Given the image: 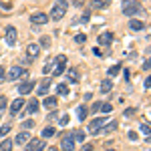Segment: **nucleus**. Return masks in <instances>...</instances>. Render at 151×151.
Masks as SVG:
<instances>
[{
  "label": "nucleus",
  "mask_w": 151,
  "mask_h": 151,
  "mask_svg": "<svg viewBox=\"0 0 151 151\" xmlns=\"http://www.w3.org/2000/svg\"><path fill=\"white\" fill-rule=\"evenodd\" d=\"M28 139H30V133H28V131H20V133L16 135L14 143H16V145H24V143H26Z\"/></svg>",
  "instance_id": "17"
},
{
  "label": "nucleus",
  "mask_w": 151,
  "mask_h": 151,
  "mask_svg": "<svg viewBox=\"0 0 151 151\" xmlns=\"http://www.w3.org/2000/svg\"><path fill=\"white\" fill-rule=\"evenodd\" d=\"M60 149L63 151H75V141L70 137V133L63 135V139H60Z\"/></svg>",
  "instance_id": "8"
},
{
  "label": "nucleus",
  "mask_w": 151,
  "mask_h": 151,
  "mask_svg": "<svg viewBox=\"0 0 151 151\" xmlns=\"http://www.w3.org/2000/svg\"><path fill=\"white\" fill-rule=\"evenodd\" d=\"M0 117H2V113H0Z\"/></svg>",
  "instance_id": "48"
},
{
  "label": "nucleus",
  "mask_w": 151,
  "mask_h": 151,
  "mask_svg": "<svg viewBox=\"0 0 151 151\" xmlns=\"http://www.w3.org/2000/svg\"><path fill=\"white\" fill-rule=\"evenodd\" d=\"M6 105H8V101H6V97L2 95V97H0V113H2V111L6 109Z\"/></svg>",
  "instance_id": "35"
},
{
  "label": "nucleus",
  "mask_w": 151,
  "mask_h": 151,
  "mask_svg": "<svg viewBox=\"0 0 151 151\" xmlns=\"http://www.w3.org/2000/svg\"><path fill=\"white\" fill-rule=\"evenodd\" d=\"M65 73H67V81H69V83H79V79H81L77 69H67Z\"/></svg>",
  "instance_id": "16"
},
{
  "label": "nucleus",
  "mask_w": 151,
  "mask_h": 151,
  "mask_svg": "<svg viewBox=\"0 0 151 151\" xmlns=\"http://www.w3.org/2000/svg\"><path fill=\"white\" fill-rule=\"evenodd\" d=\"M107 151H115V149H107Z\"/></svg>",
  "instance_id": "47"
},
{
  "label": "nucleus",
  "mask_w": 151,
  "mask_h": 151,
  "mask_svg": "<svg viewBox=\"0 0 151 151\" xmlns=\"http://www.w3.org/2000/svg\"><path fill=\"white\" fill-rule=\"evenodd\" d=\"M57 121H58V125H63V127H65V125L69 123V115H63V117H58Z\"/></svg>",
  "instance_id": "34"
},
{
  "label": "nucleus",
  "mask_w": 151,
  "mask_h": 151,
  "mask_svg": "<svg viewBox=\"0 0 151 151\" xmlns=\"http://www.w3.org/2000/svg\"><path fill=\"white\" fill-rule=\"evenodd\" d=\"M24 151H45V141L42 139H28Z\"/></svg>",
  "instance_id": "6"
},
{
  "label": "nucleus",
  "mask_w": 151,
  "mask_h": 151,
  "mask_svg": "<svg viewBox=\"0 0 151 151\" xmlns=\"http://www.w3.org/2000/svg\"><path fill=\"white\" fill-rule=\"evenodd\" d=\"M57 105H58V99H57V97H47V99L42 101V107H45V109H48V111H55V109H57Z\"/></svg>",
  "instance_id": "15"
},
{
  "label": "nucleus",
  "mask_w": 151,
  "mask_h": 151,
  "mask_svg": "<svg viewBox=\"0 0 151 151\" xmlns=\"http://www.w3.org/2000/svg\"><path fill=\"white\" fill-rule=\"evenodd\" d=\"M99 111H103V113H111V111H113V107H111L109 103H101V109H99Z\"/></svg>",
  "instance_id": "32"
},
{
  "label": "nucleus",
  "mask_w": 151,
  "mask_h": 151,
  "mask_svg": "<svg viewBox=\"0 0 151 151\" xmlns=\"http://www.w3.org/2000/svg\"><path fill=\"white\" fill-rule=\"evenodd\" d=\"M99 109H101V101H97V103H93V107H91V111H93V113H99Z\"/></svg>",
  "instance_id": "38"
},
{
  "label": "nucleus",
  "mask_w": 151,
  "mask_h": 151,
  "mask_svg": "<svg viewBox=\"0 0 151 151\" xmlns=\"http://www.w3.org/2000/svg\"><path fill=\"white\" fill-rule=\"evenodd\" d=\"M111 87H113L111 79H105V81L101 83V93H109V91H111Z\"/></svg>",
  "instance_id": "24"
},
{
  "label": "nucleus",
  "mask_w": 151,
  "mask_h": 151,
  "mask_svg": "<svg viewBox=\"0 0 151 151\" xmlns=\"http://www.w3.org/2000/svg\"><path fill=\"white\" fill-rule=\"evenodd\" d=\"M24 105H26V101H24V99H14V101L10 103V115H12V117L18 115V113L22 111Z\"/></svg>",
  "instance_id": "12"
},
{
  "label": "nucleus",
  "mask_w": 151,
  "mask_h": 151,
  "mask_svg": "<svg viewBox=\"0 0 151 151\" xmlns=\"http://www.w3.org/2000/svg\"><path fill=\"white\" fill-rule=\"evenodd\" d=\"M85 40H87V36H85V35H77V36H75V42H77V45H83Z\"/></svg>",
  "instance_id": "37"
},
{
  "label": "nucleus",
  "mask_w": 151,
  "mask_h": 151,
  "mask_svg": "<svg viewBox=\"0 0 151 151\" xmlns=\"http://www.w3.org/2000/svg\"><path fill=\"white\" fill-rule=\"evenodd\" d=\"M6 133H10V125H2L0 127V137H4Z\"/></svg>",
  "instance_id": "36"
},
{
  "label": "nucleus",
  "mask_w": 151,
  "mask_h": 151,
  "mask_svg": "<svg viewBox=\"0 0 151 151\" xmlns=\"http://www.w3.org/2000/svg\"><path fill=\"white\" fill-rule=\"evenodd\" d=\"M77 117H79V121H85V117H87V107L85 105L77 107Z\"/></svg>",
  "instance_id": "25"
},
{
  "label": "nucleus",
  "mask_w": 151,
  "mask_h": 151,
  "mask_svg": "<svg viewBox=\"0 0 151 151\" xmlns=\"http://www.w3.org/2000/svg\"><path fill=\"white\" fill-rule=\"evenodd\" d=\"M81 151H93V145L87 143V145H83V147H81Z\"/></svg>",
  "instance_id": "43"
},
{
  "label": "nucleus",
  "mask_w": 151,
  "mask_h": 151,
  "mask_svg": "<svg viewBox=\"0 0 151 151\" xmlns=\"http://www.w3.org/2000/svg\"><path fill=\"white\" fill-rule=\"evenodd\" d=\"M35 87H36V81H35V79L24 81V83H20V85H18V93H20V95H28L32 89H35Z\"/></svg>",
  "instance_id": "11"
},
{
  "label": "nucleus",
  "mask_w": 151,
  "mask_h": 151,
  "mask_svg": "<svg viewBox=\"0 0 151 151\" xmlns=\"http://www.w3.org/2000/svg\"><path fill=\"white\" fill-rule=\"evenodd\" d=\"M73 4H75V6H77V8H79V6H83V4H85V0H75V2H73Z\"/></svg>",
  "instance_id": "45"
},
{
  "label": "nucleus",
  "mask_w": 151,
  "mask_h": 151,
  "mask_svg": "<svg viewBox=\"0 0 151 151\" xmlns=\"http://www.w3.org/2000/svg\"><path fill=\"white\" fill-rule=\"evenodd\" d=\"M139 12H141L139 2H125V4H123V14H125V16H137Z\"/></svg>",
  "instance_id": "4"
},
{
  "label": "nucleus",
  "mask_w": 151,
  "mask_h": 151,
  "mask_svg": "<svg viewBox=\"0 0 151 151\" xmlns=\"http://www.w3.org/2000/svg\"><path fill=\"white\" fill-rule=\"evenodd\" d=\"M109 4H111V0H93V2H91V6H93V8H99V10L107 8Z\"/></svg>",
  "instance_id": "21"
},
{
  "label": "nucleus",
  "mask_w": 151,
  "mask_h": 151,
  "mask_svg": "<svg viewBox=\"0 0 151 151\" xmlns=\"http://www.w3.org/2000/svg\"><path fill=\"white\" fill-rule=\"evenodd\" d=\"M129 28H131V30H135V32H137V30H143V28H145V22L139 20V18H133V20L129 22Z\"/></svg>",
  "instance_id": "18"
},
{
  "label": "nucleus",
  "mask_w": 151,
  "mask_h": 151,
  "mask_svg": "<svg viewBox=\"0 0 151 151\" xmlns=\"http://www.w3.org/2000/svg\"><path fill=\"white\" fill-rule=\"evenodd\" d=\"M50 69H52V60H47L45 67H42V73H45V75H50Z\"/></svg>",
  "instance_id": "30"
},
{
  "label": "nucleus",
  "mask_w": 151,
  "mask_h": 151,
  "mask_svg": "<svg viewBox=\"0 0 151 151\" xmlns=\"http://www.w3.org/2000/svg\"><path fill=\"white\" fill-rule=\"evenodd\" d=\"M38 47H45V48L50 47V40H48V36H42V38H40V45H38Z\"/></svg>",
  "instance_id": "33"
},
{
  "label": "nucleus",
  "mask_w": 151,
  "mask_h": 151,
  "mask_svg": "<svg viewBox=\"0 0 151 151\" xmlns=\"http://www.w3.org/2000/svg\"><path fill=\"white\" fill-rule=\"evenodd\" d=\"M48 121H57V111H50L48 113Z\"/></svg>",
  "instance_id": "42"
},
{
  "label": "nucleus",
  "mask_w": 151,
  "mask_h": 151,
  "mask_svg": "<svg viewBox=\"0 0 151 151\" xmlns=\"http://www.w3.org/2000/svg\"><path fill=\"white\" fill-rule=\"evenodd\" d=\"M117 129V121H111V123H107L105 127H101L97 133H101V135H105V133H111V131H115Z\"/></svg>",
  "instance_id": "20"
},
{
  "label": "nucleus",
  "mask_w": 151,
  "mask_h": 151,
  "mask_svg": "<svg viewBox=\"0 0 151 151\" xmlns=\"http://www.w3.org/2000/svg\"><path fill=\"white\" fill-rule=\"evenodd\" d=\"M70 137H73V141H79V143H83V141H85V131L77 129V131H73V133H70Z\"/></svg>",
  "instance_id": "22"
},
{
  "label": "nucleus",
  "mask_w": 151,
  "mask_h": 151,
  "mask_svg": "<svg viewBox=\"0 0 151 151\" xmlns=\"http://www.w3.org/2000/svg\"><path fill=\"white\" fill-rule=\"evenodd\" d=\"M137 113V109H125V117H131V115H135Z\"/></svg>",
  "instance_id": "41"
},
{
  "label": "nucleus",
  "mask_w": 151,
  "mask_h": 151,
  "mask_svg": "<svg viewBox=\"0 0 151 151\" xmlns=\"http://www.w3.org/2000/svg\"><path fill=\"white\" fill-rule=\"evenodd\" d=\"M4 36H6V45H8V47H14V45H16V40H18V32H16V28H14V26H6Z\"/></svg>",
  "instance_id": "5"
},
{
  "label": "nucleus",
  "mask_w": 151,
  "mask_h": 151,
  "mask_svg": "<svg viewBox=\"0 0 151 151\" xmlns=\"http://www.w3.org/2000/svg\"><path fill=\"white\" fill-rule=\"evenodd\" d=\"M141 133L149 139V123H141Z\"/></svg>",
  "instance_id": "31"
},
{
  "label": "nucleus",
  "mask_w": 151,
  "mask_h": 151,
  "mask_svg": "<svg viewBox=\"0 0 151 151\" xmlns=\"http://www.w3.org/2000/svg\"><path fill=\"white\" fill-rule=\"evenodd\" d=\"M4 79H6V69H4V67H0V83L4 81Z\"/></svg>",
  "instance_id": "40"
},
{
  "label": "nucleus",
  "mask_w": 151,
  "mask_h": 151,
  "mask_svg": "<svg viewBox=\"0 0 151 151\" xmlns=\"http://www.w3.org/2000/svg\"><path fill=\"white\" fill-rule=\"evenodd\" d=\"M12 145H14V143H12L10 139H4L0 143V151H12Z\"/></svg>",
  "instance_id": "26"
},
{
  "label": "nucleus",
  "mask_w": 151,
  "mask_h": 151,
  "mask_svg": "<svg viewBox=\"0 0 151 151\" xmlns=\"http://www.w3.org/2000/svg\"><path fill=\"white\" fill-rule=\"evenodd\" d=\"M119 70H121V65H113V67H111V69L107 70V73H109V77H115V75L119 73Z\"/></svg>",
  "instance_id": "29"
},
{
  "label": "nucleus",
  "mask_w": 151,
  "mask_h": 151,
  "mask_svg": "<svg viewBox=\"0 0 151 151\" xmlns=\"http://www.w3.org/2000/svg\"><path fill=\"white\" fill-rule=\"evenodd\" d=\"M24 107H26L24 115H35L36 111H38V107H40V105H38V101H36V99H30V101L24 105Z\"/></svg>",
  "instance_id": "13"
},
{
  "label": "nucleus",
  "mask_w": 151,
  "mask_h": 151,
  "mask_svg": "<svg viewBox=\"0 0 151 151\" xmlns=\"http://www.w3.org/2000/svg\"><path fill=\"white\" fill-rule=\"evenodd\" d=\"M48 151H57V147H48Z\"/></svg>",
  "instance_id": "46"
},
{
  "label": "nucleus",
  "mask_w": 151,
  "mask_h": 151,
  "mask_svg": "<svg viewBox=\"0 0 151 151\" xmlns=\"http://www.w3.org/2000/svg\"><path fill=\"white\" fill-rule=\"evenodd\" d=\"M55 133H57V131H55V127H45V129H42V137H45V139L55 137Z\"/></svg>",
  "instance_id": "27"
},
{
  "label": "nucleus",
  "mask_w": 151,
  "mask_h": 151,
  "mask_svg": "<svg viewBox=\"0 0 151 151\" xmlns=\"http://www.w3.org/2000/svg\"><path fill=\"white\" fill-rule=\"evenodd\" d=\"M129 139H131V141H137V133H135V131H129Z\"/></svg>",
  "instance_id": "44"
},
{
  "label": "nucleus",
  "mask_w": 151,
  "mask_h": 151,
  "mask_svg": "<svg viewBox=\"0 0 151 151\" xmlns=\"http://www.w3.org/2000/svg\"><path fill=\"white\" fill-rule=\"evenodd\" d=\"M89 18H91V12H89V10H85V12H83V16H81V20H77V22L87 24V22H89Z\"/></svg>",
  "instance_id": "28"
},
{
  "label": "nucleus",
  "mask_w": 151,
  "mask_h": 151,
  "mask_svg": "<svg viewBox=\"0 0 151 151\" xmlns=\"http://www.w3.org/2000/svg\"><path fill=\"white\" fill-rule=\"evenodd\" d=\"M57 93L63 95V97H67V95H69V87H67L65 83H58L57 85Z\"/></svg>",
  "instance_id": "23"
},
{
  "label": "nucleus",
  "mask_w": 151,
  "mask_h": 151,
  "mask_svg": "<svg viewBox=\"0 0 151 151\" xmlns=\"http://www.w3.org/2000/svg\"><path fill=\"white\" fill-rule=\"evenodd\" d=\"M67 8H69V2L67 0H57L55 6H52V10H50V18L52 20H60L67 14Z\"/></svg>",
  "instance_id": "1"
},
{
  "label": "nucleus",
  "mask_w": 151,
  "mask_h": 151,
  "mask_svg": "<svg viewBox=\"0 0 151 151\" xmlns=\"http://www.w3.org/2000/svg\"><path fill=\"white\" fill-rule=\"evenodd\" d=\"M32 125H35V121H24V123H22L24 131H26V129H32Z\"/></svg>",
  "instance_id": "39"
},
{
  "label": "nucleus",
  "mask_w": 151,
  "mask_h": 151,
  "mask_svg": "<svg viewBox=\"0 0 151 151\" xmlns=\"http://www.w3.org/2000/svg\"><path fill=\"white\" fill-rule=\"evenodd\" d=\"M97 42H99L101 47H109V45L113 42V32H103V35L97 38Z\"/></svg>",
  "instance_id": "14"
},
{
  "label": "nucleus",
  "mask_w": 151,
  "mask_h": 151,
  "mask_svg": "<svg viewBox=\"0 0 151 151\" xmlns=\"http://www.w3.org/2000/svg\"><path fill=\"white\" fill-rule=\"evenodd\" d=\"M48 89H50V79H45V81L38 85V89H36V93L38 95H47Z\"/></svg>",
  "instance_id": "19"
},
{
  "label": "nucleus",
  "mask_w": 151,
  "mask_h": 151,
  "mask_svg": "<svg viewBox=\"0 0 151 151\" xmlns=\"http://www.w3.org/2000/svg\"><path fill=\"white\" fill-rule=\"evenodd\" d=\"M28 77V70L24 67H12L8 73H6V79L8 81H18V79H26Z\"/></svg>",
  "instance_id": "3"
},
{
  "label": "nucleus",
  "mask_w": 151,
  "mask_h": 151,
  "mask_svg": "<svg viewBox=\"0 0 151 151\" xmlns=\"http://www.w3.org/2000/svg\"><path fill=\"white\" fill-rule=\"evenodd\" d=\"M30 22L35 24V26H42V24L48 22V16L45 12H35V14H30Z\"/></svg>",
  "instance_id": "7"
},
{
  "label": "nucleus",
  "mask_w": 151,
  "mask_h": 151,
  "mask_svg": "<svg viewBox=\"0 0 151 151\" xmlns=\"http://www.w3.org/2000/svg\"><path fill=\"white\" fill-rule=\"evenodd\" d=\"M67 70V57L65 55H60L52 60V69H50V75L52 77H58V75H63Z\"/></svg>",
  "instance_id": "2"
},
{
  "label": "nucleus",
  "mask_w": 151,
  "mask_h": 151,
  "mask_svg": "<svg viewBox=\"0 0 151 151\" xmlns=\"http://www.w3.org/2000/svg\"><path fill=\"white\" fill-rule=\"evenodd\" d=\"M26 55H28V60L32 63V60L40 55V47H38L36 42H28V47H26Z\"/></svg>",
  "instance_id": "10"
},
{
  "label": "nucleus",
  "mask_w": 151,
  "mask_h": 151,
  "mask_svg": "<svg viewBox=\"0 0 151 151\" xmlns=\"http://www.w3.org/2000/svg\"><path fill=\"white\" fill-rule=\"evenodd\" d=\"M107 121H109L107 117H97V119H93V121L89 123V131H91V133H97V131H99V129L103 127V125L107 123Z\"/></svg>",
  "instance_id": "9"
}]
</instances>
